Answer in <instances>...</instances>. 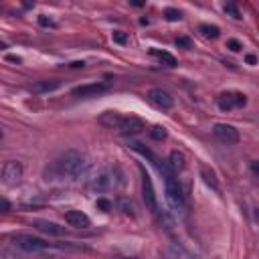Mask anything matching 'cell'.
Wrapping results in <instances>:
<instances>
[{
  "instance_id": "e0dca14e",
  "label": "cell",
  "mask_w": 259,
  "mask_h": 259,
  "mask_svg": "<svg viewBox=\"0 0 259 259\" xmlns=\"http://www.w3.org/2000/svg\"><path fill=\"white\" fill-rule=\"evenodd\" d=\"M200 176H202V180L212 188V190H219V180H217V172L210 168V166H206V164H200Z\"/></svg>"
},
{
  "instance_id": "6da1fadb",
  "label": "cell",
  "mask_w": 259,
  "mask_h": 259,
  "mask_svg": "<svg viewBox=\"0 0 259 259\" xmlns=\"http://www.w3.org/2000/svg\"><path fill=\"white\" fill-rule=\"evenodd\" d=\"M89 164L91 162H89V156L85 152L71 148V150H65L53 162V170L61 178H79V176H83L87 172Z\"/></svg>"
},
{
  "instance_id": "9c48e42d",
  "label": "cell",
  "mask_w": 259,
  "mask_h": 259,
  "mask_svg": "<svg viewBox=\"0 0 259 259\" xmlns=\"http://www.w3.org/2000/svg\"><path fill=\"white\" fill-rule=\"evenodd\" d=\"M148 101H150L154 107L162 109V111H166V109H170V107L174 105V97H172L166 89H162V87L150 89V91H148Z\"/></svg>"
},
{
  "instance_id": "3957f363",
  "label": "cell",
  "mask_w": 259,
  "mask_h": 259,
  "mask_svg": "<svg viewBox=\"0 0 259 259\" xmlns=\"http://www.w3.org/2000/svg\"><path fill=\"white\" fill-rule=\"evenodd\" d=\"M123 186V172L117 166H105L101 170H97L93 174V178L89 180V190L91 192H109V190H117Z\"/></svg>"
},
{
  "instance_id": "83f0119b",
  "label": "cell",
  "mask_w": 259,
  "mask_h": 259,
  "mask_svg": "<svg viewBox=\"0 0 259 259\" xmlns=\"http://www.w3.org/2000/svg\"><path fill=\"white\" fill-rule=\"evenodd\" d=\"M97 206H99V208H103V210H111V208H113V204H111V202H107L105 198H99V200H97Z\"/></svg>"
},
{
  "instance_id": "8992f818",
  "label": "cell",
  "mask_w": 259,
  "mask_h": 259,
  "mask_svg": "<svg viewBox=\"0 0 259 259\" xmlns=\"http://www.w3.org/2000/svg\"><path fill=\"white\" fill-rule=\"evenodd\" d=\"M22 172H24L22 162H18V160H8V162H4L2 168H0V180H2L6 186H16V184L20 182V178H22Z\"/></svg>"
},
{
  "instance_id": "30bf717a",
  "label": "cell",
  "mask_w": 259,
  "mask_h": 259,
  "mask_svg": "<svg viewBox=\"0 0 259 259\" xmlns=\"http://www.w3.org/2000/svg\"><path fill=\"white\" fill-rule=\"evenodd\" d=\"M65 223L73 229H89L91 227V219L83 210H77V208H71L65 212Z\"/></svg>"
},
{
  "instance_id": "44dd1931",
  "label": "cell",
  "mask_w": 259,
  "mask_h": 259,
  "mask_svg": "<svg viewBox=\"0 0 259 259\" xmlns=\"http://www.w3.org/2000/svg\"><path fill=\"white\" fill-rule=\"evenodd\" d=\"M164 16H166V20L176 22V20H180V18H182V12H180L178 8H164Z\"/></svg>"
},
{
  "instance_id": "484cf974",
  "label": "cell",
  "mask_w": 259,
  "mask_h": 259,
  "mask_svg": "<svg viewBox=\"0 0 259 259\" xmlns=\"http://www.w3.org/2000/svg\"><path fill=\"white\" fill-rule=\"evenodd\" d=\"M119 206L123 208V212H127V214H134V206H132V202L127 204V200H125V198H121V200H119Z\"/></svg>"
},
{
  "instance_id": "8fae6325",
  "label": "cell",
  "mask_w": 259,
  "mask_h": 259,
  "mask_svg": "<svg viewBox=\"0 0 259 259\" xmlns=\"http://www.w3.org/2000/svg\"><path fill=\"white\" fill-rule=\"evenodd\" d=\"M146 130V123L140 119V117H134V115H123V121H121V125H119V134H123V136H136V134H140V132H144Z\"/></svg>"
},
{
  "instance_id": "d6986e66",
  "label": "cell",
  "mask_w": 259,
  "mask_h": 259,
  "mask_svg": "<svg viewBox=\"0 0 259 259\" xmlns=\"http://www.w3.org/2000/svg\"><path fill=\"white\" fill-rule=\"evenodd\" d=\"M200 32H202V36H206V38H217L219 34H221V28L219 26H214V24H200V28H198Z\"/></svg>"
},
{
  "instance_id": "7402d4cb",
  "label": "cell",
  "mask_w": 259,
  "mask_h": 259,
  "mask_svg": "<svg viewBox=\"0 0 259 259\" xmlns=\"http://www.w3.org/2000/svg\"><path fill=\"white\" fill-rule=\"evenodd\" d=\"M111 38H113V42H117V45H125V42H127V34H125L123 30H113V32H111Z\"/></svg>"
},
{
  "instance_id": "7a4b0ae2",
  "label": "cell",
  "mask_w": 259,
  "mask_h": 259,
  "mask_svg": "<svg viewBox=\"0 0 259 259\" xmlns=\"http://www.w3.org/2000/svg\"><path fill=\"white\" fill-rule=\"evenodd\" d=\"M156 166H158V170H160V174L164 178V190H166V200H168L170 208L176 210V212H180V214H184L186 212V196L182 192L180 182L176 180V174H172L168 170L166 162H162V164L158 162Z\"/></svg>"
},
{
  "instance_id": "d6a6232c",
  "label": "cell",
  "mask_w": 259,
  "mask_h": 259,
  "mask_svg": "<svg viewBox=\"0 0 259 259\" xmlns=\"http://www.w3.org/2000/svg\"><path fill=\"white\" fill-rule=\"evenodd\" d=\"M2 138H4V127L0 125V140H2Z\"/></svg>"
},
{
  "instance_id": "ba28073f",
  "label": "cell",
  "mask_w": 259,
  "mask_h": 259,
  "mask_svg": "<svg viewBox=\"0 0 259 259\" xmlns=\"http://www.w3.org/2000/svg\"><path fill=\"white\" fill-rule=\"evenodd\" d=\"M212 136L225 146H235L239 142V138H241L239 130L235 125H231V123H214L212 125Z\"/></svg>"
},
{
  "instance_id": "ac0fdd59",
  "label": "cell",
  "mask_w": 259,
  "mask_h": 259,
  "mask_svg": "<svg viewBox=\"0 0 259 259\" xmlns=\"http://www.w3.org/2000/svg\"><path fill=\"white\" fill-rule=\"evenodd\" d=\"M59 85H61V83H59L57 79H53V81H38V83L32 85V91H34V93H49V91H55Z\"/></svg>"
},
{
  "instance_id": "2e32d148",
  "label": "cell",
  "mask_w": 259,
  "mask_h": 259,
  "mask_svg": "<svg viewBox=\"0 0 259 259\" xmlns=\"http://www.w3.org/2000/svg\"><path fill=\"white\" fill-rule=\"evenodd\" d=\"M150 55L152 57H156L162 65H166V67H176L178 65V61H176V57L174 55H170V53H166V51H160V49H150Z\"/></svg>"
},
{
  "instance_id": "cb8c5ba5",
  "label": "cell",
  "mask_w": 259,
  "mask_h": 259,
  "mask_svg": "<svg viewBox=\"0 0 259 259\" xmlns=\"http://www.w3.org/2000/svg\"><path fill=\"white\" fill-rule=\"evenodd\" d=\"M227 49H231L233 53H237V51H241V49H243V45H241L237 38H229V40H227Z\"/></svg>"
},
{
  "instance_id": "d4e9b609",
  "label": "cell",
  "mask_w": 259,
  "mask_h": 259,
  "mask_svg": "<svg viewBox=\"0 0 259 259\" xmlns=\"http://www.w3.org/2000/svg\"><path fill=\"white\" fill-rule=\"evenodd\" d=\"M38 24H40V26H55V22H53L47 14H40V16H38Z\"/></svg>"
},
{
  "instance_id": "5b68a950",
  "label": "cell",
  "mask_w": 259,
  "mask_h": 259,
  "mask_svg": "<svg viewBox=\"0 0 259 259\" xmlns=\"http://www.w3.org/2000/svg\"><path fill=\"white\" fill-rule=\"evenodd\" d=\"M142 196H144V202H146V208L158 217L160 212V202H158V194L154 190V184H152V178L148 176V172H142Z\"/></svg>"
},
{
  "instance_id": "1f68e13d",
  "label": "cell",
  "mask_w": 259,
  "mask_h": 259,
  "mask_svg": "<svg viewBox=\"0 0 259 259\" xmlns=\"http://www.w3.org/2000/svg\"><path fill=\"white\" fill-rule=\"evenodd\" d=\"M245 61H247V65H255V63H257V57H255V55H247Z\"/></svg>"
},
{
  "instance_id": "5bb4252c",
  "label": "cell",
  "mask_w": 259,
  "mask_h": 259,
  "mask_svg": "<svg viewBox=\"0 0 259 259\" xmlns=\"http://www.w3.org/2000/svg\"><path fill=\"white\" fill-rule=\"evenodd\" d=\"M166 166H168V170H170L172 174H178V172H182L184 166H186V156H184L182 152H178V150H172V152L168 154Z\"/></svg>"
},
{
  "instance_id": "4fadbf2b",
  "label": "cell",
  "mask_w": 259,
  "mask_h": 259,
  "mask_svg": "<svg viewBox=\"0 0 259 259\" xmlns=\"http://www.w3.org/2000/svg\"><path fill=\"white\" fill-rule=\"evenodd\" d=\"M34 229H38L40 233H47V235H53V237H61L65 235V227H61L59 223H53V221H47V219H36L32 223Z\"/></svg>"
},
{
  "instance_id": "52a82bcc",
  "label": "cell",
  "mask_w": 259,
  "mask_h": 259,
  "mask_svg": "<svg viewBox=\"0 0 259 259\" xmlns=\"http://www.w3.org/2000/svg\"><path fill=\"white\" fill-rule=\"evenodd\" d=\"M217 105L221 111H231L235 107H243L247 105V95L241 91H223L217 97Z\"/></svg>"
},
{
  "instance_id": "603a6c76",
  "label": "cell",
  "mask_w": 259,
  "mask_h": 259,
  "mask_svg": "<svg viewBox=\"0 0 259 259\" xmlns=\"http://www.w3.org/2000/svg\"><path fill=\"white\" fill-rule=\"evenodd\" d=\"M225 12H227V14H231L233 18H237V20H239V18H243V16H241V12H239V8H237L235 4H225Z\"/></svg>"
},
{
  "instance_id": "f1b7e54d",
  "label": "cell",
  "mask_w": 259,
  "mask_h": 259,
  "mask_svg": "<svg viewBox=\"0 0 259 259\" xmlns=\"http://www.w3.org/2000/svg\"><path fill=\"white\" fill-rule=\"evenodd\" d=\"M12 208V204L8 202V200H4V198H0V212H8Z\"/></svg>"
},
{
  "instance_id": "277c9868",
  "label": "cell",
  "mask_w": 259,
  "mask_h": 259,
  "mask_svg": "<svg viewBox=\"0 0 259 259\" xmlns=\"http://www.w3.org/2000/svg\"><path fill=\"white\" fill-rule=\"evenodd\" d=\"M14 245L26 253H40V251H47L51 247V243H47L45 239L40 237H34V235H28V233H20L14 237Z\"/></svg>"
},
{
  "instance_id": "7c38bea8",
  "label": "cell",
  "mask_w": 259,
  "mask_h": 259,
  "mask_svg": "<svg viewBox=\"0 0 259 259\" xmlns=\"http://www.w3.org/2000/svg\"><path fill=\"white\" fill-rule=\"evenodd\" d=\"M109 89V85L107 83H85V85H79V87H75L71 93L75 95V97H91V95H99V93H103V91H107Z\"/></svg>"
},
{
  "instance_id": "4dcf8cb0",
  "label": "cell",
  "mask_w": 259,
  "mask_h": 259,
  "mask_svg": "<svg viewBox=\"0 0 259 259\" xmlns=\"http://www.w3.org/2000/svg\"><path fill=\"white\" fill-rule=\"evenodd\" d=\"M176 45H178V47H190V40H188V38H178Z\"/></svg>"
},
{
  "instance_id": "ffe728a7",
  "label": "cell",
  "mask_w": 259,
  "mask_h": 259,
  "mask_svg": "<svg viewBox=\"0 0 259 259\" xmlns=\"http://www.w3.org/2000/svg\"><path fill=\"white\" fill-rule=\"evenodd\" d=\"M148 134H150V138H152V140H156V142H162V140L168 136V134H166V130H164L162 125H154Z\"/></svg>"
},
{
  "instance_id": "4316f807",
  "label": "cell",
  "mask_w": 259,
  "mask_h": 259,
  "mask_svg": "<svg viewBox=\"0 0 259 259\" xmlns=\"http://www.w3.org/2000/svg\"><path fill=\"white\" fill-rule=\"evenodd\" d=\"M174 259H196V257H192V255H190V253H186L184 249H176Z\"/></svg>"
},
{
  "instance_id": "9a60e30c",
  "label": "cell",
  "mask_w": 259,
  "mask_h": 259,
  "mask_svg": "<svg viewBox=\"0 0 259 259\" xmlns=\"http://www.w3.org/2000/svg\"><path fill=\"white\" fill-rule=\"evenodd\" d=\"M121 121H123V115L117 113V111H105V113L99 115V123L109 127V130H119Z\"/></svg>"
},
{
  "instance_id": "f546056e",
  "label": "cell",
  "mask_w": 259,
  "mask_h": 259,
  "mask_svg": "<svg viewBox=\"0 0 259 259\" xmlns=\"http://www.w3.org/2000/svg\"><path fill=\"white\" fill-rule=\"evenodd\" d=\"M69 67H71V69H83L85 63H83V61H73V63H69Z\"/></svg>"
}]
</instances>
